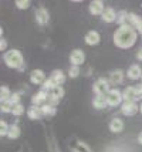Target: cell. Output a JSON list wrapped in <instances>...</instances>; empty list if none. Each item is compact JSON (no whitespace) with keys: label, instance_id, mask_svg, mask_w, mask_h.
I'll return each mask as SVG.
<instances>
[{"label":"cell","instance_id":"1","mask_svg":"<svg viewBox=\"0 0 142 152\" xmlns=\"http://www.w3.org/2000/svg\"><path fill=\"white\" fill-rule=\"evenodd\" d=\"M136 41V30L129 24L121 26L114 33V44L118 48H129Z\"/></svg>","mask_w":142,"mask_h":152},{"label":"cell","instance_id":"2","mask_svg":"<svg viewBox=\"0 0 142 152\" xmlns=\"http://www.w3.org/2000/svg\"><path fill=\"white\" fill-rule=\"evenodd\" d=\"M3 60H4L6 66L10 67V68H19V70H23V68H24L23 54H21L19 50H10V51L4 53Z\"/></svg>","mask_w":142,"mask_h":152},{"label":"cell","instance_id":"3","mask_svg":"<svg viewBox=\"0 0 142 152\" xmlns=\"http://www.w3.org/2000/svg\"><path fill=\"white\" fill-rule=\"evenodd\" d=\"M105 98H107V102H108V105L111 107H117L122 102V93L119 90H117V88H112V90H109V93L105 95Z\"/></svg>","mask_w":142,"mask_h":152},{"label":"cell","instance_id":"4","mask_svg":"<svg viewBox=\"0 0 142 152\" xmlns=\"http://www.w3.org/2000/svg\"><path fill=\"white\" fill-rule=\"evenodd\" d=\"M94 93L97 95H107L109 93V83L105 78H98L94 83Z\"/></svg>","mask_w":142,"mask_h":152},{"label":"cell","instance_id":"5","mask_svg":"<svg viewBox=\"0 0 142 152\" xmlns=\"http://www.w3.org/2000/svg\"><path fill=\"white\" fill-rule=\"evenodd\" d=\"M121 111L124 115L127 117H132L139 111V105L136 104L135 101H124V104L121 105Z\"/></svg>","mask_w":142,"mask_h":152},{"label":"cell","instance_id":"6","mask_svg":"<svg viewBox=\"0 0 142 152\" xmlns=\"http://www.w3.org/2000/svg\"><path fill=\"white\" fill-rule=\"evenodd\" d=\"M70 61H71V64L73 66H77L80 67L81 64H84V61H85V54L82 50H73L71 54H70Z\"/></svg>","mask_w":142,"mask_h":152},{"label":"cell","instance_id":"7","mask_svg":"<svg viewBox=\"0 0 142 152\" xmlns=\"http://www.w3.org/2000/svg\"><path fill=\"white\" fill-rule=\"evenodd\" d=\"M64 97V88L63 87H54L51 91H50V97H48V104L55 105L57 101H60Z\"/></svg>","mask_w":142,"mask_h":152},{"label":"cell","instance_id":"8","mask_svg":"<svg viewBox=\"0 0 142 152\" xmlns=\"http://www.w3.org/2000/svg\"><path fill=\"white\" fill-rule=\"evenodd\" d=\"M48 97H50L48 91H46V90H41V91H39L37 94H34V95H33L31 102H33V105L41 107V105H44V104H47L46 101L48 99Z\"/></svg>","mask_w":142,"mask_h":152},{"label":"cell","instance_id":"9","mask_svg":"<svg viewBox=\"0 0 142 152\" xmlns=\"http://www.w3.org/2000/svg\"><path fill=\"white\" fill-rule=\"evenodd\" d=\"M46 74L43 70H33L31 73H30V81L36 84V86H43L44 83H46Z\"/></svg>","mask_w":142,"mask_h":152},{"label":"cell","instance_id":"10","mask_svg":"<svg viewBox=\"0 0 142 152\" xmlns=\"http://www.w3.org/2000/svg\"><path fill=\"white\" fill-rule=\"evenodd\" d=\"M105 12V7H104V1L101 0H92L91 3H90V13L92 14V16H100Z\"/></svg>","mask_w":142,"mask_h":152},{"label":"cell","instance_id":"11","mask_svg":"<svg viewBox=\"0 0 142 152\" xmlns=\"http://www.w3.org/2000/svg\"><path fill=\"white\" fill-rule=\"evenodd\" d=\"M50 20V16H48V12L47 9L44 7H40L37 12H36V21L40 24V26H46Z\"/></svg>","mask_w":142,"mask_h":152},{"label":"cell","instance_id":"12","mask_svg":"<svg viewBox=\"0 0 142 152\" xmlns=\"http://www.w3.org/2000/svg\"><path fill=\"white\" fill-rule=\"evenodd\" d=\"M50 80H51L54 87H61V84H64V81H66V75H64V73L61 70H55V71L51 73Z\"/></svg>","mask_w":142,"mask_h":152},{"label":"cell","instance_id":"13","mask_svg":"<svg viewBox=\"0 0 142 152\" xmlns=\"http://www.w3.org/2000/svg\"><path fill=\"white\" fill-rule=\"evenodd\" d=\"M122 97H124V101H136L138 99V90H136V87H127L122 91Z\"/></svg>","mask_w":142,"mask_h":152},{"label":"cell","instance_id":"14","mask_svg":"<svg viewBox=\"0 0 142 152\" xmlns=\"http://www.w3.org/2000/svg\"><path fill=\"white\" fill-rule=\"evenodd\" d=\"M100 33L98 31H95V30H91V31H88L85 34V43H87L88 46H97L98 43H100Z\"/></svg>","mask_w":142,"mask_h":152},{"label":"cell","instance_id":"15","mask_svg":"<svg viewBox=\"0 0 142 152\" xmlns=\"http://www.w3.org/2000/svg\"><path fill=\"white\" fill-rule=\"evenodd\" d=\"M117 12H115L112 7H107L105 9V12L102 13V20L105 21V23H114V21H117Z\"/></svg>","mask_w":142,"mask_h":152},{"label":"cell","instance_id":"16","mask_svg":"<svg viewBox=\"0 0 142 152\" xmlns=\"http://www.w3.org/2000/svg\"><path fill=\"white\" fill-rule=\"evenodd\" d=\"M27 115L30 119H40L44 117V114H43V111H41L40 107L37 105H31L30 108L27 110Z\"/></svg>","mask_w":142,"mask_h":152},{"label":"cell","instance_id":"17","mask_svg":"<svg viewBox=\"0 0 142 152\" xmlns=\"http://www.w3.org/2000/svg\"><path fill=\"white\" fill-rule=\"evenodd\" d=\"M128 78L131 80H138L142 77V70L141 67L138 66V64H132V66L128 68Z\"/></svg>","mask_w":142,"mask_h":152},{"label":"cell","instance_id":"18","mask_svg":"<svg viewBox=\"0 0 142 152\" xmlns=\"http://www.w3.org/2000/svg\"><path fill=\"white\" fill-rule=\"evenodd\" d=\"M109 129H111V132H122V129H124V121L119 118H114L111 122H109Z\"/></svg>","mask_w":142,"mask_h":152},{"label":"cell","instance_id":"19","mask_svg":"<svg viewBox=\"0 0 142 152\" xmlns=\"http://www.w3.org/2000/svg\"><path fill=\"white\" fill-rule=\"evenodd\" d=\"M124 81V71L122 70H115L109 74V83L111 84H121Z\"/></svg>","mask_w":142,"mask_h":152},{"label":"cell","instance_id":"20","mask_svg":"<svg viewBox=\"0 0 142 152\" xmlns=\"http://www.w3.org/2000/svg\"><path fill=\"white\" fill-rule=\"evenodd\" d=\"M92 105L97 110H102V108H105L108 105V102H107V98L104 95H95L94 99H92Z\"/></svg>","mask_w":142,"mask_h":152},{"label":"cell","instance_id":"21","mask_svg":"<svg viewBox=\"0 0 142 152\" xmlns=\"http://www.w3.org/2000/svg\"><path fill=\"white\" fill-rule=\"evenodd\" d=\"M142 23V19L138 16V14H135V13H129L128 14V24L129 26H132L134 28H138V26Z\"/></svg>","mask_w":142,"mask_h":152},{"label":"cell","instance_id":"22","mask_svg":"<svg viewBox=\"0 0 142 152\" xmlns=\"http://www.w3.org/2000/svg\"><path fill=\"white\" fill-rule=\"evenodd\" d=\"M128 14L125 10H121V12H118L117 14V23L119 24V26H124V24H128Z\"/></svg>","mask_w":142,"mask_h":152},{"label":"cell","instance_id":"23","mask_svg":"<svg viewBox=\"0 0 142 152\" xmlns=\"http://www.w3.org/2000/svg\"><path fill=\"white\" fill-rule=\"evenodd\" d=\"M12 91H10V88L6 86H3L1 88H0V99H1V102L3 101H7V99H10V97H12Z\"/></svg>","mask_w":142,"mask_h":152},{"label":"cell","instance_id":"24","mask_svg":"<svg viewBox=\"0 0 142 152\" xmlns=\"http://www.w3.org/2000/svg\"><path fill=\"white\" fill-rule=\"evenodd\" d=\"M40 108H41V111H43V114H44V117H46V115L51 117V115L55 114V107L51 105V104H44V105H41Z\"/></svg>","mask_w":142,"mask_h":152},{"label":"cell","instance_id":"25","mask_svg":"<svg viewBox=\"0 0 142 152\" xmlns=\"http://www.w3.org/2000/svg\"><path fill=\"white\" fill-rule=\"evenodd\" d=\"M7 137L12 139H16L20 137V128H19V125H10V129H9V134H7Z\"/></svg>","mask_w":142,"mask_h":152},{"label":"cell","instance_id":"26","mask_svg":"<svg viewBox=\"0 0 142 152\" xmlns=\"http://www.w3.org/2000/svg\"><path fill=\"white\" fill-rule=\"evenodd\" d=\"M14 105L7 99V101H3L1 102V105H0V110H1V113H12L13 111Z\"/></svg>","mask_w":142,"mask_h":152},{"label":"cell","instance_id":"27","mask_svg":"<svg viewBox=\"0 0 142 152\" xmlns=\"http://www.w3.org/2000/svg\"><path fill=\"white\" fill-rule=\"evenodd\" d=\"M80 67H77V66H71L70 67V70H68V77L70 78H77L78 75H80Z\"/></svg>","mask_w":142,"mask_h":152},{"label":"cell","instance_id":"28","mask_svg":"<svg viewBox=\"0 0 142 152\" xmlns=\"http://www.w3.org/2000/svg\"><path fill=\"white\" fill-rule=\"evenodd\" d=\"M74 152H91V149H90V146H88L87 144L78 142V144L74 146Z\"/></svg>","mask_w":142,"mask_h":152},{"label":"cell","instance_id":"29","mask_svg":"<svg viewBox=\"0 0 142 152\" xmlns=\"http://www.w3.org/2000/svg\"><path fill=\"white\" fill-rule=\"evenodd\" d=\"M9 129H10V126L7 125V122L6 121H0V135L1 137H6L7 134H9Z\"/></svg>","mask_w":142,"mask_h":152},{"label":"cell","instance_id":"30","mask_svg":"<svg viewBox=\"0 0 142 152\" xmlns=\"http://www.w3.org/2000/svg\"><path fill=\"white\" fill-rule=\"evenodd\" d=\"M14 4L17 6V9L24 10V9H28V7H30V0H16Z\"/></svg>","mask_w":142,"mask_h":152},{"label":"cell","instance_id":"31","mask_svg":"<svg viewBox=\"0 0 142 152\" xmlns=\"http://www.w3.org/2000/svg\"><path fill=\"white\" fill-rule=\"evenodd\" d=\"M24 113V105L23 104H16L14 105V108H13V111H12V114L13 115H16V117H19V115H21V114Z\"/></svg>","mask_w":142,"mask_h":152},{"label":"cell","instance_id":"32","mask_svg":"<svg viewBox=\"0 0 142 152\" xmlns=\"http://www.w3.org/2000/svg\"><path fill=\"white\" fill-rule=\"evenodd\" d=\"M13 105H16V104H20V94L19 93H14L12 94V97H10V99H9Z\"/></svg>","mask_w":142,"mask_h":152},{"label":"cell","instance_id":"33","mask_svg":"<svg viewBox=\"0 0 142 152\" xmlns=\"http://www.w3.org/2000/svg\"><path fill=\"white\" fill-rule=\"evenodd\" d=\"M6 47H7L6 40H4V39H1V40H0V50L3 51V50H6Z\"/></svg>","mask_w":142,"mask_h":152},{"label":"cell","instance_id":"34","mask_svg":"<svg viewBox=\"0 0 142 152\" xmlns=\"http://www.w3.org/2000/svg\"><path fill=\"white\" fill-rule=\"evenodd\" d=\"M136 90H138V99H142V84L136 87Z\"/></svg>","mask_w":142,"mask_h":152},{"label":"cell","instance_id":"35","mask_svg":"<svg viewBox=\"0 0 142 152\" xmlns=\"http://www.w3.org/2000/svg\"><path fill=\"white\" fill-rule=\"evenodd\" d=\"M136 58L139 60V61H142V48H139V51L136 53Z\"/></svg>","mask_w":142,"mask_h":152},{"label":"cell","instance_id":"36","mask_svg":"<svg viewBox=\"0 0 142 152\" xmlns=\"http://www.w3.org/2000/svg\"><path fill=\"white\" fill-rule=\"evenodd\" d=\"M138 142H139V144L142 145V131L139 132V135H138Z\"/></svg>","mask_w":142,"mask_h":152},{"label":"cell","instance_id":"37","mask_svg":"<svg viewBox=\"0 0 142 152\" xmlns=\"http://www.w3.org/2000/svg\"><path fill=\"white\" fill-rule=\"evenodd\" d=\"M136 30H138V31H139V33L142 34V23L139 24V26H138V28H136Z\"/></svg>","mask_w":142,"mask_h":152},{"label":"cell","instance_id":"38","mask_svg":"<svg viewBox=\"0 0 142 152\" xmlns=\"http://www.w3.org/2000/svg\"><path fill=\"white\" fill-rule=\"evenodd\" d=\"M139 111H141V113H142V102H141V104H139Z\"/></svg>","mask_w":142,"mask_h":152},{"label":"cell","instance_id":"39","mask_svg":"<svg viewBox=\"0 0 142 152\" xmlns=\"http://www.w3.org/2000/svg\"><path fill=\"white\" fill-rule=\"evenodd\" d=\"M141 78H142V77H141Z\"/></svg>","mask_w":142,"mask_h":152}]
</instances>
